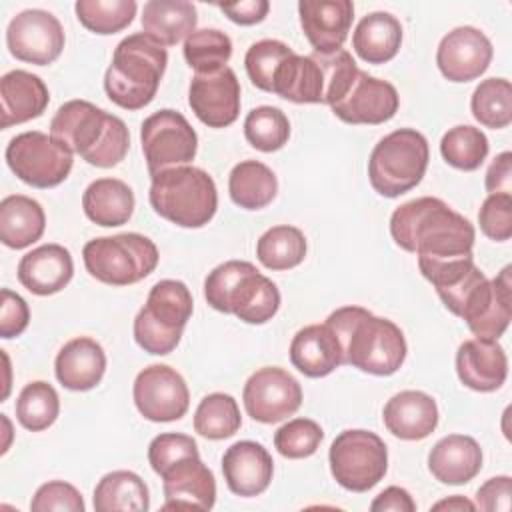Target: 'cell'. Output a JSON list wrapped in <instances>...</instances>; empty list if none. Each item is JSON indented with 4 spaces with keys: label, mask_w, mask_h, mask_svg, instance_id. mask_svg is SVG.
I'll return each instance as SVG.
<instances>
[{
    "label": "cell",
    "mask_w": 512,
    "mask_h": 512,
    "mask_svg": "<svg viewBox=\"0 0 512 512\" xmlns=\"http://www.w3.org/2000/svg\"><path fill=\"white\" fill-rule=\"evenodd\" d=\"M394 242L418 256V268L472 256L474 226L444 200L422 196L398 206L390 216Z\"/></svg>",
    "instance_id": "cell-1"
},
{
    "label": "cell",
    "mask_w": 512,
    "mask_h": 512,
    "mask_svg": "<svg viewBox=\"0 0 512 512\" xmlns=\"http://www.w3.org/2000/svg\"><path fill=\"white\" fill-rule=\"evenodd\" d=\"M326 324L338 336L344 364L374 376H390L406 360L402 330L362 306H342L326 318Z\"/></svg>",
    "instance_id": "cell-2"
},
{
    "label": "cell",
    "mask_w": 512,
    "mask_h": 512,
    "mask_svg": "<svg viewBox=\"0 0 512 512\" xmlns=\"http://www.w3.org/2000/svg\"><path fill=\"white\" fill-rule=\"evenodd\" d=\"M50 136L98 168L116 166L130 148L126 124L86 100L64 102L50 122Z\"/></svg>",
    "instance_id": "cell-3"
},
{
    "label": "cell",
    "mask_w": 512,
    "mask_h": 512,
    "mask_svg": "<svg viewBox=\"0 0 512 512\" xmlns=\"http://www.w3.org/2000/svg\"><path fill=\"white\" fill-rule=\"evenodd\" d=\"M166 64L168 52L162 44L144 32L130 34L114 50L104 76V90L116 106L140 110L154 100Z\"/></svg>",
    "instance_id": "cell-4"
},
{
    "label": "cell",
    "mask_w": 512,
    "mask_h": 512,
    "mask_svg": "<svg viewBox=\"0 0 512 512\" xmlns=\"http://www.w3.org/2000/svg\"><path fill=\"white\" fill-rule=\"evenodd\" d=\"M204 298L214 310L234 314L246 324H264L280 308L276 284L246 260H228L208 272Z\"/></svg>",
    "instance_id": "cell-5"
},
{
    "label": "cell",
    "mask_w": 512,
    "mask_h": 512,
    "mask_svg": "<svg viewBox=\"0 0 512 512\" xmlns=\"http://www.w3.org/2000/svg\"><path fill=\"white\" fill-rule=\"evenodd\" d=\"M148 198L158 216L182 228L206 226L218 208V192L212 176L188 164L154 174Z\"/></svg>",
    "instance_id": "cell-6"
},
{
    "label": "cell",
    "mask_w": 512,
    "mask_h": 512,
    "mask_svg": "<svg viewBox=\"0 0 512 512\" xmlns=\"http://www.w3.org/2000/svg\"><path fill=\"white\" fill-rule=\"evenodd\" d=\"M430 160L428 140L412 128H398L384 136L368 160V180L386 198H398L420 184Z\"/></svg>",
    "instance_id": "cell-7"
},
{
    "label": "cell",
    "mask_w": 512,
    "mask_h": 512,
    "mask_svg": "<svg viewBox=\"0 0 512 512\" xmlns=\"http://www.w3.org/2000/svg\"><path fill=\"white\" fill-rule=\"evenodd\" d=\"M192 294L180 280H160L150 288L144 308L134 318L136 344L154 356L170 354L192 316Z\"/></svg>",
    "instance_id": "cell-8"
},
{
    "label": "cell",
    "mask_w": 512,
    "mask_h": 512,
    "mask_svg": "<svg viewBox=\"0 0 512 512\" xmlns=\"http://www.w3.org/2000/svg\"><path fill=\"white\" fill-rule=\"evenodd\" d=\"M82 258L86 270L96 280L110 286H128L152 274L160 256L150 238L126 232L86 242Z\"/></svg>",
    "instance_id": "cell-9"
},
{
    "label": "cell",
    "mask_w": 512,
    "mask_h": 512,
    "mask_svg": "<svg viewBox=\"0 0 512 512\" xmlns=\"http://www.w3.org/2000/svg\"><path fill=\"white\" fill-rule=\"evenodd\" d=\"M334 480L350 492H368L388 470V448L384 440L362 428L340 432L328 452Z\"/></svg>",
    "instance_id": "cell-10"
},
{
    "label": "cell",
    "mask_w": 512,
    "mask_h": 512,
    "mask_svg": "<svg viewBox=\"0 0 512 512\" xmlns=\"http://www.w3.org/2000/svg\"><path fill=\"white\" fill-rule=\"evenodd\" d=\"M8 168L34 188H54L72 170V152L56 138L32 130L14 136L6 146Z\"/></svg>",
    "instance_id": "cell-11"
},
{
    "label": "cell",
    "mask_w": 512,
    "mask_h": 512,
    "mask_svg": "<svg viewBox=\"0 0 512 512\" xmlns=\"http://www.w3.org/2000/svg\"><path fill=\"white\" fill-rule=\"evenodd\" d=\"M140 140L150 176L192 162L198 150L194 128L180 112L170 108L158 110L142 122Z\"/></svg>",
    "instance_id": "cell-12"
},
{
    "label": "cell",
    "mask_w": 512,
    "mask_h": 512,
    "mask_svg": "<svg viewBox=\"0 0 512 512\" xmlns=\"http://www.w3.org/2000/svg\"><path fill=\"white\" fill-rule=\"evenodd\" d=\"M64 28L60 20L40 8L18 12L6 28V44L16 60L36 66L52 64L64 50Z\"/></svg>",
    "instance_id": "cell-13"
},
{
    "label": "cell",
    "mask_w": 512,
    "mask_h": 512,
    "mask_svg": "<svg viewBox=\"0 0 512 512\" xmlns=\"http://www.w3.org/2000/svg\"><path fill=\"white\" fill-rule=\"evenodd\" d=\"M248 416L262 424H276L292 416L302 404L300 382L278 366L256 370L242 392Z\"/></svg>",
    "instance_id": "cell-14"
},
{
    "label": "cell",
    "mask_w": 512,
    "mask_h": 512,
    "mask_svg": "<svg viewBox=\"0 0 512 512\" xmlns=\"http://www.w3.org/2000/svg\"><path fill=\"white\" fill-rule=\"evenodd\" d=\"M134 404L138 412L152 422L180 420L190 404V392L184 378L166 364H150L134 380Z\"/></svg>",
    "instance_id": "cell-15"
},
{
    "label": "cell",
    "mask_w": 512,
    "mask_h": 512,
    "mask_svg": "<svg viewBox=\"0 0 512 512\" xmlns=\"http://www.w3.org/2000/svg\"><path fill=\"white\" fill-rule=\"evenodd\" d=\"M510 270V266H504L494 280L484 278L468 294L460 318L476 338L498 340L506 332L512 318Z\"/></svg>",
    "instance_id": "cell-16"
},
{
    "label": "cell",
    "mask_w": 512,
    "mask_h": 512,
    "mask_svg": "<svg viewBox=\"0 0 512 512\" xmlns=\"http://www.w3.org/2000/svg\"><path fill=\"white\" fill-rule=\"evenodd\" d=\"M188 104L196 118L208 128H226L240 114V82L232 68L194 74L188 90Z\"/></svg>",
    "instance_id": "cell-17"
},
{
    "label": "cell",
    "mask_w": 512,
    "mask_h": 512,
    "mask_svg": "<svg viewBox=\"0 0 512 512\" xmlns=\"http://www.w3.org/2000/svg\"><path fill=\"white\" fill-rule=\"evenodd\" d=\"M492 54V42L482 30L474 26H458L440 40L436 64L446 80L470 82L486 72Z\"/></svg>",
    "instance_id": "cell-18"
},
{
    "label": "cell",
    "mask_w": 512,
    "mask_h": 512,
    "mask_svg": "<svg viewBox=\"0 0 512 512\" xmlns=\"http://www.w3.org/2000/svg\"><path fill=\"white\" fill-rule=\"evenodd\" d=\"M398 106L400 98L390 82L360 70L346 96L330 108L346 124H382L394 118Z\"/></svg>",
    "instance_id": "cell-19"
},
{
    "label": "cell",
    "mask_w": 512,
    "mask_h": 512,
    "mask_svg": "<svg viewBox=\"0 0 512 512\" xmlns=\"http://www.w3.org/2000/svg\"><path fill=\"white\" fill-rule=\"evenodd\" d=\"M164 510L198 508L210 510L216 502V480L200 456H186L168 466L162 474Z\"/></svg>",
    "instance_id": "cell-20"
},
{
    "label": "cell",
    "mask_w": 512,
    "mask_h": 512,
    "mask_svg": "<svg viewBox=\"0 0 512 512\" xmlns=\"http://www.w3.org/2000/svg\"><path fill=\"white\" fill-rule=\"evenodd\" d=\"M300 26L314 52L332 54L348 38L354 4L350 0H302L298 2Z\"/></svg>",
    "instance_id": "cell-21"
},
{
    "label": "cell",
    "mask_w": 512,
    "mask_h": 512,
    "mask_svg": "<svg viewBox=\"0 0 512 512\" xmlns=\"http://www.w3.org/2000/svg\"><path fill=\"white\" fill-rule=\"evenodd\" d=\"M222 474L236 496L252 498L270 486L274 462L262 444L240 440L224 452Z\"/></svg>",
    "instance_id": "cell-22"
},
{
    "label": "cell",
    "mask_w": 512,
    "mask_h": 512,
    "mask_svg": "<svg viewBox=\"0 0 512 512\" xmlns=\"http://www.w3.org/2000/svg\"><path fill=\"white\" fill-rule=\"evenodd\" d=\"M456 372L466 388L494 392L508 376V358L498 340L470 338L456 352Z\"/></svg>",
    "instance_id": "cell-23"
},
{
    "label": "cell",
    "mask_w": 512,
    "mask_h": 512,
    "mask_svg": "<svg viewBox=\"0 0 512 512\" xmlns=\"http://www.w3.org/2000/svg\"><path fill=\"white\" fill-rule=\"evenodd\" d=\"M328 76L318 52L290 54L276 72L272 94L296 104H326Z\"/></svg>",
    "instance_id": "cell-24"
},
{
    "label": "cell",
    "mask_w": 512,
    "mask_h": 512,
    "mask_svg": "<svg viewBox=\"0 0 512 512\" xmlns=\"http://www.w3.org/2000/svg\"><path fill=\"white\" fill-rule=\"evenodd\" d=\"M72 274V254L60 244H42L24 254L18 264L20 284L36 296H50L60 292L68 286Z\"/></svg>",
    "instance_id": "cell-25"
},
{
    "label": "cell",
    "mask_w": 512,
    "mask_h": 512,
    "mask_svg": "<svg viewBox=\"0 0 512 512\" xmlns=\"http://www.w3.org/2000/svg\"><path fill=\"white\" fill-rule=\"evenodd\" d=\"M382 420L392 436L400 440H422L438 426V406L426 392L402 390L386 402Z\"/></svg>",
    "instance_id": "cell-26"
},
{
    "label": "cell",
    "mask_w": 512,
    "mask_h": 512,
    "mask_svg": "<svg viewBox=\"0 0 512 512\" xmlns=\"http://www.w3.org/2000/svg\"><path fill=\"white\" fill-rule=\"evenodd\" d=\"M290 362L308 378L328 376L344 364L338 336L326 322L300 328L290 342Z\"/></svg>",
    "instance_id": "cell-27"
},
{
    "label": "cell",
    "mask_w": 512,
    "mask_h": 512,
    "mask_svg": "<svg viewBox=\"0 0 512 512\" xmlns=\"http://www.w3.org/2000/svg\"><path fill=\"white\" fill-rule=\"evenodd\" d=\"M54 370L64 388L74 392L92 390L106 372V354L94 338L78 336L60 348Z\"/></svg>",
    "instance_id": "cell-28"
},
{
    "label": "cell",
    "mask_w": 512,
    "mask_h": 512,
    "mask_svg": "<svg viewBox=\"0 0 512 512\" xmlns=\"http://www.w3.org/2000/svg\"><path fill=\"white\" fill-rule=\"evenodd\" d=\"M50 102L44 80L26 70H10L0 80L2 128L38 118Z\"/></svg>",
    "instance_id": "cell-29"
},
{
    "label": "cell",
    "mask_w": 512,
    "mask_h": 512,
    "mask_svg": "<svg viewBox=\"0 0 512 512\" xmlns=\"http://www.w3.org/2000/svg\"><path fill=\"white\" fill-rule=\"evenodd\" d=\"M428 468L442 484H466L482 468V450L472 436L448 434L428 454Z\"/></svg>",
    "instance_id": "cell-30"
},
{
    "label": "cell",
    "mask_w": 512,
    "mask_h": 512,
    "mask_svg": "<svg viewBox=\"0 0 512 512\" xmlns=\"http://www.w3.org/2000/svg\"><path fill=\"white\" fill-rule=\"evenodd\" d=\"M142 30L162 46H176L196 30V6L188 0H150L142 10Z\"/></svg>",
    "instance_id": "cell-31"
},
{
    "label": "cell",
    "mask_w": 512,
    "mask_h": 512,
    "mask_svg": "<svg viewBox=\"0 0 512 512\" xmlns=\"http://www.w3.org/2000/svg\"><path fill=\"white\" fill-rule=\"evenodd\" d=\"M82 208L88 220L98 226H122L134 212V192L118 178H98L84 190Z\"/></svg>",
    "instance_id": "cell-32"
},
{
    "label": "cell",
    "mask_w": 512,
    "mask_h": 512,
    "mask_svg": "<svg viewBox=\"0 0 512 512\" xmlns=\"http://www.w3.org/2000/svg\"><path fill=\"white\" fill-rule=\"evenodd\" d=\"M46 228L44 208L30 196L10 194L0 202V242L22 250L42 238Z\"/></svg>",
    "instance_id": "cell-33"
},
{
    "label": "cell",
    "mask_w": 512,
    "mask_h": 512,
    "mask_svg": "<svg viewBox=\"0 0 512 512\" xmlns=\"http://www.w3.org/2000/svg\"><path fill=\"white\" fill-rule=\"evenodd\" d=\"M402 44V24L388 12H370L364 16L354 34L352 48L368 64L392 60Z\"/></svg>",
    "instance_id": "cell-34"
},
{
    "label": "cell",
    "mask_w": 512,
    "mask_h": 512,
    "mask_svg": "<svg viewBox=\"0 0 512 512\" xmlns=\"http://www.w3.org/2000/svg\"><path fill=\"white\" fill-rule=\"evenodd\" d=\"M150 508L148 486L130 470H114L94 488L96 512H146Z\"/></svg>",
    "instance_id": "cell-35"
},
{
    "label": "cell",
    "mask_w": 512,
    "mask_h": 512,
    "mask_svg": "<svg viewBox=\"0 0 512 512\" xmlns=\"http://www.w3.org/2000/svg\"><path fill=\"white\" fill-rule=\"evenodd\" d=\"M228 192L236 206L244 210H260L276 198L278 180L266 164L258 160H242L228 176Z\"/></svg>",
    "instance_id": "cell-36"
},
{
    "label": "cell",
    "mask_w": 512,
    "mask_h": 512,
    "mask_svg": "<svg viewBox=\"0 0 512 512\" xmlns=\"http://www.w3.org/2000/svg\"><path fill=\"white\" fill-rule=\"evenodd\" d=\"M256 256L268 270L294 268L306 256V238L296 226H272L258 238Z\"/></svg>",
    "instance_id": "cell-37"
},
{
    "label": "cell",
    "mask_w": 512,
    "mask_h": 512,
    "mask_svg": "<svg viewBox=\"0 0 512 512\" xmlns=\"http://www.w3.org/2000/svg\"><path fill=\"white\" fill-rule=\"evenodd\" d=\"M240 426V408L236 400L224 392L204 396L194 412V430L208 440L230 438L240 430Z\"/></svg>",
    "instance_id": "cell-38"
},
{
    "label": "cell",
    "mask_w": 512,
    "mask_h": 512,
    "mask_svg": "<svg viewBox=\"0 0 512 512\" xmlns=\"http://www.w3.org/2000/svg\"><path fill=\"white\" fill-rule=\"evenodd\" d=\"M472 116L486 128L500 130L512 122V86L506 78L482 80L470 100Z\"/></svg>",
    "instance_id": "cell-39"
},
{
    "label": "cell",
    "mask_w": 512,
    "mask_h": 512,
    "mask_svg": "<svg viewBox=\"0 0 512 512\" xmlns=\"http://www.w3.org/2000/svg\"><path fill=\"white\" fill-rule=\"evenodd\" d=\"M488 138L486 134L470 124H460L450 128L440 140L442 158L458 170L472 172L482 166L488 156Z\"/></svg>",
    "instance_id": "cell-40"
},
{
    "label": "cell",
    "mask_w": 512,
    "mask_h": 512,
    "mask_svg": "<svg viewBox=\"0 0 512 512\" xmlns=\"http://www.w3.org/2000/svg\"><path fill=\"white\" fill-rule=\"evenodd\" d=\"M60 412V398L52 384L36 380L22 388L16 400V418L18 422L30 430L40 432L52 426Z\"/></svg>",
    "instance_id": "cell-41"
},
{
    "label": "cell",
    "mask_w": 512,
    "mask_h": 512,
    "mask_svg": "<svg viewBox=\"0 0 512 512\" xmlns=\"http://www.w3.org/2000/svg\"><path fill=\"white\" fill-rule=\"evenodd\" d=\"M184 58L196 74H208L224 68L232 56V40L218 28L194 30L184 40Z\"/></svg>",
    "instance_id": "cell-42"
},
{
    "label": "cell",
    "mask_w": 512,
    "mask_h": 512,
    "mask_svg": "<svg viewBox=\"0 0 512 512\" xmlns=\"http://www.w3.org/2000/svg\"><path fill=\"white\" fill-rule=\"evenodd\" d=\"M134 0H78L76 18L94 34H116L132 24L136 16Z\"/></svg>",
    "instance_id": "cell-43"
},
{
    "label": "cell",
    "mask_w": 512,
    "mask_h": 512,
    "mask_svg": "<svg viewBox=\"0 0 512 512\" xmlns=\"http://www.w3.org/2000/svg\"><path fill=\"white\" fill-rule=\"evenodd\" d=\"M244 136L248 144L260 152H276L290 138V122L276 106H258L244 120Z\"/></svg>",
    "instance_id": "cell-44"
},
{
    "label": "cell",
    "mask_w": 512,
    "mask_h": 512,
    "mask_svg": "<svg viewBox=\"0 0 512 512\" xmlns=\"http://www.w3.org/2000/svg\"><path fill=\"white\" fill-rule=\"evenodd\" d=\"M290 54H294V50L280 40L266 38L254 42L244 56L246 74L252 84L264 92H272L276 72Z\"/></svg>",
    "instance_id": "cell-45"
},
{
    "label": "cell",
    "mask_w": 512,
    "mask_h": 512,
    "mask_svg": "<svg viewBox=\"0 0 512 512\" xmlns=\"http://www.w3.org/2000/svg\"><path fill=\"white\" fill-rule=\"evenodd\" d=\"M322 438L324 432L318 422L310 418H294L276 430L274 446L284 458L298 460L312 456L318 450Z\"/></svg>",
    "instance_id": "cell-46"
},
{
    "label": "cell",
    "mask_w": 512,
    "mask_h": 512,
    "mask_svg": "<svg viewBox=\"0 0 512 512\" xmlns=\"http://www.w3.org/2000/svg\"><path fill=\"white\" fill-rule=\"evenodd\" d=\"M186 456H200L196 440L188 434L164 432V434H158L148 446V462L158 476L168 466H172L174 462Z\"/></svg>",
    "instance_id": "cell-47"
},
{
    "label": "cell",
    "mask_w": 512,
    "mask_h": 512,
    "mask_svg": "<svg viewBox=\"0 0 512 512\" xmlns=\"http://www.w3.org/2000/svg\"><path fill=\"white\" fill-rule=\"evenodd\" d=\"M480 230L496 242L512 236V194H490L478 212Z\"/></svg>",
    "instance_id": "cell-48"
},
{
    "label": "cell",
    "mask_w": 512,
    "mask_h": 512,
    "mask_svg": "<svg viewBox=\"0 0 512 512\" xmlns=\"http://www.w3.org/2000/svg\"><path fill=\"white\" fill-rule=\"evenodd\" d=\"M84 508L82 494L64 480L42 484L30 502V510L34 512H84Z\"/></svg>",
    "instance_id": "cell-49"
},
{
    "label": "cell",
    "mask_w": 512,
    "mask_h": 512,
    "mask_svg": "<svg viewBox=\"0 0 512 512\" xmlns=\"http://www.w3.org/2000/svg\"><path fill=\"white\" fill-rule=\"evenodd\" d=\"M0 296V336L4 340H10L26 330L30 322V308L26 300L10 288H2Z\"/></svg>",
    "instance_id": "cell-50"
},
{
    "label": "cell",
    "mask_w": 512,
    "mask_h": 512,
    "mask_svg": "<svg viewBox=\"0 0 512 512\" xmlns=\"http://www.w3.org/2000/svg\"><path fill=\"white\" fill-rule=\"evenodd\" d=\"M512 496V478L496 476L486 480L476 492V508L484 512H508Z\"/></svg>",
    "instance_id": "cell-51"
},
{
    "label": "cell",
    "mask_w": 512,
    "mask_h": 512,
    "mask_svg": "<svg viewBox=\"0 0 512 512\" xmlns=\"http://www.w3.org/2000/svg\"><path fill=\"white\" fill-rule=\"evenodd\" d=\"M218 8L234 24L252 26L266 18V14L270 10V2L268 0H242V2H232V4H218Z\"/></svg>",
    "instance_id": "cell-52"
},
{
    "label": "cell",
    "mask_w": 512,
    "mask_h": 512,
    "mask_svg": "<svg viewBox=\"0 0 512 512\" xmlns=\"http://www.w3.org/2000/svg\"><path fill=\"white\" fill-rule=\"evenodd\" d=\"M486 190L490 194H510L512 192V154H498L486 172Z\"/></svg>",
    "instance_id": "cell-53"
},
{
    "label": "cell",
    "mask_w": 512,
    "mask_h": 512,
    "mask_svg": "<svg viewBox=\"0 0 512 512\" xmlns=\"http://www.w3.org/2000/svg\"><path fill=\"white\" fill-rule=\"evenodd\" d=\"M372 512H414L416 502L410 492L400 486H388L370 504Z\"/></svg>",
    "instance_id": "cell-54"
},
{
    "label": "cell",
    "mask_w": 512,
    "mask_h": 512,
    "mask_svg": "<svg viewBox=\"0 0 512 512\" xmlns=\"http://www.w3.org/2000/svg\"><path fill=\"white\" fill-rule=\"evenodd\" d=\"M432 510H476L474 502L466 500L464 496H450L446 500H440L432 506Z\"/></svg>",
    "instance_id": "cell-55"
}]
</instances>
